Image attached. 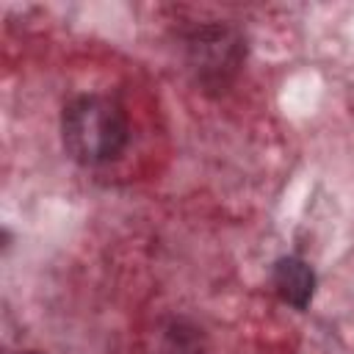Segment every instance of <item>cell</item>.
<instances>
[{"label": "cell", "mask_w": 354, "mask_h": 354, "mask_svg": "<svg viewBox=\"0 0 354 354\" xmlns=\"http://www.w3.org/2000/svg\"><path fill=\"white\" fill-rule=\"evenodd\" d=\"M61 138L69 158L83 166L116 160L130 138L124 108L102 94L75 97L61 116Z\"/></svg>", "instance_id": "6da1fadb"}, {"label": "cell", "mask_w": 354, "mask_h": 354, "mask_svg": "<svg viewBox=\"0 0 354 354\" xmlns=\"http://www.w3.org/2000/svg\"><path fill=\"white\" fill-rule=\"evenodd\" d=\"M191 58L205 80H221L241 61V39L227 28H205L191 41Z\"/></svg>", "instance_id": "7a4b0ae2"}, {"label": "cell", "mask_w": 354, "mask_h": 354, "mask_svg": "<svg viewBox=\"0 0 354 354\" xmlns=\"http://www.w3.org/2000/svg\"><path fill=\"white\" fill-rule=\"evenodd\" d=\"M271 285L277 290V296L296 307V310H304L310 301H313V293H315V271L310 263H304L301 257H279L271 268Z\"/></svg>", "instance_id": "3957f363"}, {"label": "cell", "mask_w": 354, "mask_h": 354, "mask_svg": "<svg viewBox=\"0 0 354 354\" xmlns=\"http://www.w3.org/2000/svg\"><path fill=\"white\" fill-rule=\"evenodd\" d=\"M25 354H39V351H25Z\"/></svg>", "instance_id": "277c9868"}]
</instances>
